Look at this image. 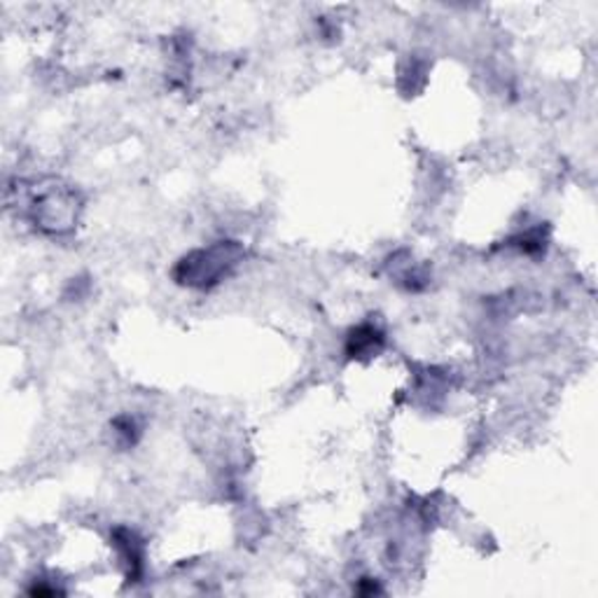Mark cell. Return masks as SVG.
Instances as JSON below:
<instances>
[{"label": "cell", "instance_id": "6da1fadb", "mask_svg": "<svg viewBox=\"0 0 598 598\" xmlns=\"http://www.w3.org/2000/svg\"><path fill=\"white\" fill-rule=\"evenodd\" d=\"M243 260L241 243L236 241H218L208 246V248H199L190 253L188 257H182L175 266V281L188 288H197V291H206L218 285L223 278L230 276L234 272L239 262Z\"/></svg>", "mask_w": 598, "mask_h": 598}, {"label": "cell", "instance_id": "7a4b0ae2", "mask_svg": "<svg viewBox=\"0 0 598 598\" xmlns=\"http://www.w3.org/2000/svg\"><path fill=\"white\" fill-rule=\"evenodd\" d=\"M383 349V333L375 325H360L356 327L349 337V346H346V353L350 358H372L376 356L379 350Z\"/></svg>", "mask_w": 598, "mask_h": 598}, {"label": "cell", "instance_id": "3957f363", "mask_svg": "<svg viewBox=\"0 0 598 598\" xmlns=\"http://www.w3.org/2000/svg\"><path fill=\"white\" fill-rule=\"evenodd\" d=\"M115 544L117 550H120L122 559L127 563L129 569V577H139L140 570H143V544L140 540L136 538V533L127 531V528H120L115 531Z\"/></svg>", "mask_w": 598, "mask_h": 598}]
</instances>
